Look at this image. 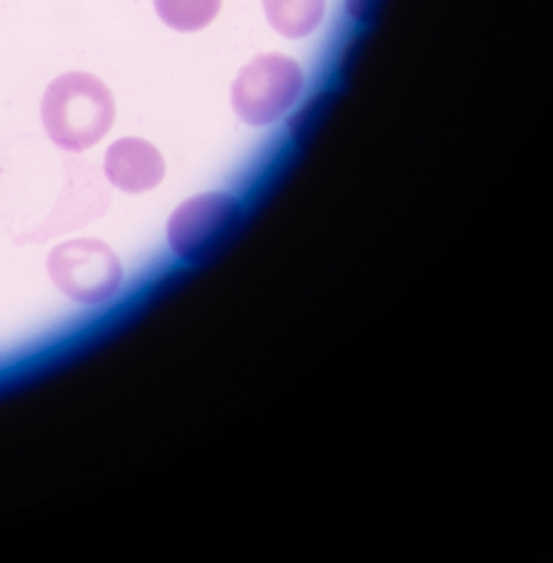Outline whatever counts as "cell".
Masks as SVG:
<instances>
[{
  "label": "cell",
  "mask_w": 553,
  "mask_h": 563,
  "mask_svg": "<svg viewBox=\"0 0 553 563\" xmlns=\"http://www.w3.org/2000/svg\"><path fill=\"white\" fill-rule=\"evenodd\" d=\"M41 114L48 137L60 150L78 154L97 146L110 133L117 103L100 78L70 71L48 85Z\"/></svg>",
  "instance_id": "1"
},
{
  "label": "cell",
  "mask_w": 553,
  "mask_h": 563,
  "mask_svg": "<svg viewBox=\"0 0 553 563\" xmlns=\"http://www.w3.org/2000/svg\"><path fill=\"white\" fill-rule=\"evenodd\" d=\"M245 216L235 194L206 192L180 203L167 222V242L177 258L197 263L232 239Z\"/></svg>",
  "instance_id": "2"
},
{
  "label": "cell",
  "mask_w": 553,
  "mask_h": 563,
  "mask_svg": "<svg viewBox=\"0 0 553 563\" xmlns=\"http://www.w3.org/2000/svg\"><path fill=\"white\" fill-rule=\"evenodd\" d=\"M305 87L301 67L279 54L258 55L232 85V108L250 126L278 120L298 101Z\"/></svg>",
  "instance_id": "3"
},
{
  "label": "cell",
  "mask_w": 553,
  "mask_h": 563,
  "mask_svg": "<svg viewBox=\"0 0 553 563\" xmlns=\"http://www.w3.org/2000/svg\"><path fill=\"white\" fill-rule=\"evenodd\" d=\"M54 285L74 301L98 305L120 289L123 266L101 240H71L52 250L47 262Z\"/></svg>",
  "instance_id": "4"
},
{
  "label": "cell",
  "mask_w": 553,
  "mask_h": 563,
  "mask_svg": "<svg viewBox=\"0 0 553 563\" xmlns=\"http://www.w3.org/2000/svg\"><path fill=\"white\" fill-rule=\"evenodd\" d=\"M104 174L117 189L126 194H143L163 183L166 161L150 141L123 137L108 147Z\"/></svg>",
  "instance_id": "5"
},
{
  "label": "cell",
  "mask_w": 553,
  "mask_h": 563,
  "mask_svg": "<svg viewBox=\"0 0 553 563\" xmlns=\"http://www.w3.org/2000/svg\"><path fill=\"white\" fill-rule=\"evenodd\" d=\"M266 19L286 38L311 35L324 18L325 0H262Z\"/></svg>",
  "instance_id": "6"
},
{
  "label": "cell",
  "mask_w": 553,
  "mask_h": 563,
  "mask_svg": "<svg viewBox=\"0 0 553 563\" xmlns=\"http://www.w3.org/2000/svg\"><path fill=\"white\" fill-rule=\"evenodd\" d=\"M157 15L177 32H199L219 15L222 0H154Z\"/></svg>",
  "instance_id": "7"
},
{
  "label": "cell",
  "mask_w": 553,
  "mask_h": 563,
  "mask_svg": "<svg viewBox=\"0 0 553 563\" xmlns=\"http://www.w3.org/2000/svg\"><path fill=\"white\" fill-rule=\"evenodd\" d=\"M372 0H345V9L354 21H361L367 15Z\"/></svg>",
  "instance_id": "8"
}]
</instances>
